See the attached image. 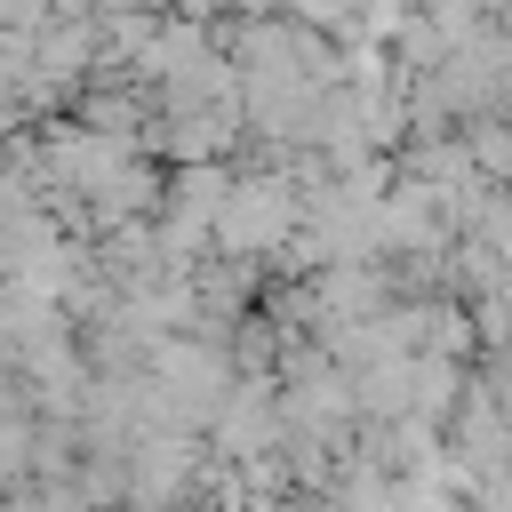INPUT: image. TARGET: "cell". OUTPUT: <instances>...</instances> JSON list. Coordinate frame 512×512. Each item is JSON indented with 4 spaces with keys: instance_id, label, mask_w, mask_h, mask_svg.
Here are the masks:
<instances>
[{
    "instance_id": "6da1fadb",
    "label": "cell",
    "mask_w": 512,
    "mask_h": 512,
    "mask_svg": "<svg viewBox=\"0 0 512 512\" xmlns=\"http://www.w3.org/2000/svg\"><path fill=\"white\" fill-rule=\"evenodd\" d=\"M288 224H296V192H288V176H248V184H232L224 208H216V240H224L232 256H264V248H280Z\"/></svg>"
},
{
    "instance_id": "7a4b0ae2",
    "label": "cell",
    "mask_w": 512,
    "mask_h": 512,
    "mask_svg": "<svg viewBox=\"0 0 512 512\" xmlns=\"http://www.w3.org/2000/svg\"><path fill=\"white\" fill-rule=\"evenodd\" d=\"M472 152H480V168H496V176H512V136H504L496 120H488V128L472 136Z\"/></svg>"
}]
</instances>
